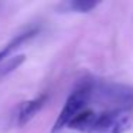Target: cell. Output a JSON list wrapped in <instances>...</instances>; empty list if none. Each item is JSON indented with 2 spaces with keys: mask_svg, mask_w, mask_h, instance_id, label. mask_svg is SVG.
Wrapping results in <instances>:
<instances>
[{
  "mask_svg": "<svg viewBox=\"0 0 133 133\" xmlns=\"http://www.w3.org/2000/svg\"><path fill=\"white\" fill-rule=\"evenodd\" d=\"M93 99V92H92V80H82L77 84L75 90L69 95V97L64 102L63 109L60 110L55 124H53L52 133H57L79 115L80 112L86 110V106L89 102Z\"/></svg>",
  "mask_w": 133,
  "mask_h": 133,
  "instance_id": "1",
  "label": "cell"
},
{
  "mask_svg": "<svg viewBox=\"0 0 133 133\" xmlns=\"http://www.w3.org/2000/svg\"><path fill=\"white\" fill-rule=\"evenodd\" d=\"M93 99L100 103L113 104L115 109H133V86L115 82L92 80Z\"/></svg>",
  "mask_w": 133,
  "mask_h": 133,
  "instance_id": "2",
  "label": "cell"
},
{
  "mask_svg": "<svg viewBox=\"0 0 133 133\" xmlns=\"http://www.w3.org/2000/svg\"><path fill=\"white\" fill-rule=\"evenodd\" d=\"M132 123L133 116L129 110L112 109L99 113L87 133H124L130 129Z\"/></svg>",
  "mask_w": 133,
  "mask_h": 133,
  "instance_id": "3",
  "label": "cell"
},
{
  "mask_svg": "<svg viewBox=\"0 0 133 133\" xmlns=\"http://www.w3.org/2000/svg\"><path fill=\"white\" fill-rule=\"evenodd\" d=\"M46 102H47V95H40L35 99L24 102L19 107L17 113H16V123H17V126H24L26 123H29L42 110V107L46 104Z\"/></svg>",
  "mask_w": 133,
  "mask_h": 133,
  "instance_id": "4",
  "label": "cell"
},
{
  "mask_svg": "<svg viewBox=\"0 0 133 133\" xmlns=\"http://www.w3.org/2000/svg\"><path fill=\"white\" fill-rule=\"evenodd\" d=\"M37 32L39 30L36 29V27H32V29H27V30H24V32L16 35L9 43L4 44V46L0 49V63L7 60V57H10V55H13V53L17 49H20L26 42H29L30 39L35 37V36L37 35Z\"/></svg>",
  "mask_w": 133,
  "mask_h": 133,
  "instance_id": "5",
  "label": "cell"
},
{
  "mask_svg": "<svg viewBox=\"0 0 133 133\" xmlns=\"http://www.w3.org/2000/svg\"><path fill=\"white\" fill-rule=\"evenodd\" d=\"M96 117H97V113H95L93 110L86 109V110L79 113V115L69 123L67 127H70V129H73V130H79V132H86L87 133L90 130V127L93 126Z\"/></svg>",
  "mask_w": 133,
  "mask_h": 133,
  "instance_id": "6",
  "label": "cell"
},
{
  "mask_svg": "<svg viewBox=\"0 0 133 133\" xmlns=\"http://www.w3.org/2000/svg\"><path fill=\"white\" fill-rule=\"evenodd\" d=\"M23 62H24V55L15 56V57H10V59H7V60L2 62V63H0V80L3 77H6L7 75L13 73Z\"/></svg>",
  "mask_w": 133,
  "mask_h": 133,
  "instance_id": "7",
  "label": "cell"
},
{
  "mask_svg": "<svg viewBox=\"0 0 133 133\" xmlns=\"http://www.w3.org/2000/svg\"><path fill=\"white\" fill-rule=\"evenodd\" d=\"M97 2H86V0H73V2H67L63 4L66 10H73V12L79 13H87L90 10L97 7Z\"/></svg>",
  "mask_w": 133,
  "mask_h": 133,
  "instance_id": "8",
  "label": "cell"
}]
</instances>
